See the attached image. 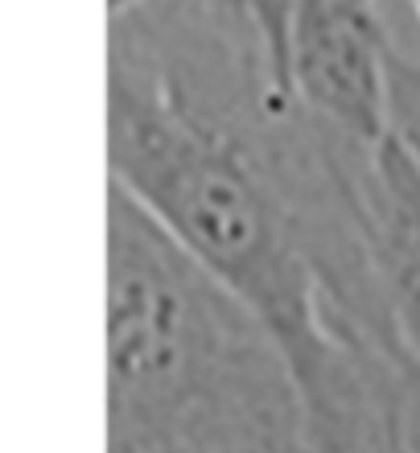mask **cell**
I'll return each mask as SVG.
<instances>
[{
    "mask_svg": "<svg viewBox=\"0 0 420 453\" xmlns=\"http://www.w3.org/2000/svg\"><path fill=\"white\" fill-rule=\"evenodd\" d=\"M363 149L280 87L243 0L111 12V181L272 330L313 453H420V358L371 264Z\"/></svg>",
    "mask_w": 420,
    "mask_h": 453,
    "instance_id": "1",
    "label": "cell"
},
{
    "mask_svg": "<svg viewBox=\"0 0 420 453\" xmlns=\"http://www.w3.org/2000/svg\"><path fill=\"white\" fill-rule=\"evenodd\" d=\"M108 453H313L297 375L272 330L116 181Z\"/></svg>",
    "mask_w": 420,
    "mask_h": 453,
    "instance_id": "2",
    "label": "cell"
},
{
    "mask_svg": "<svg viewBox=\"0 0 420 453\" xmlns=\"http://www.w3.org/2000/svg\"><path fill=\"white\" fill-rule=\"evenodd\" d=\"M387 46L375 0H293V91L325 128L355 144L384 136Z\"/></svg>",
    "mask_w": 420,
    "mask_h": 453,
    "instance_id": "3",
    "label": "cell"
},
{
    "mask_svg": "<svg viewBox=\"0 0 420 453\" xmlns=\"http://www.w3.org/2000/svg\"><path fill=\"white\" fill-rule=\"evenodd\" d=\"M359 194L384 301L404 346L420 358V169L392 136L363 149Z\"/></svg>",
    "mask_w": 420,
    "mask_h": 453,
    "instance_id": "4",
    "label": "cell"
},
{
    "mask_svg": "<svg viewBox=\"0 0 420 453\" xmlns=\"http://www.w3.org/2000/svg\"><path fill=\"white\" fill-rule=\"evenodd\" d=\"M384 136L400 144V153L420 169V54L387 46V104Z\"/></svg>",
    "mask_w": 420,
    "mask_h": 453,
    "instance_id": "5",
    "label": "cell"
},
{
    "mask_svg": "<svg viewBox=\"0 0 420 453\" xmlns=\"http://www.w3.org/2000/svg\"><path fill=\"white\" fill-rule=\"evenodd\" d=\"M108 4H111V12H116V9H128V4H141V0H108Z\"/></svg>",
    "mask_w": 420,
    "mask_h": 453,
    "instance_id": "6",
    "label": "cell"
}]
</instances>
